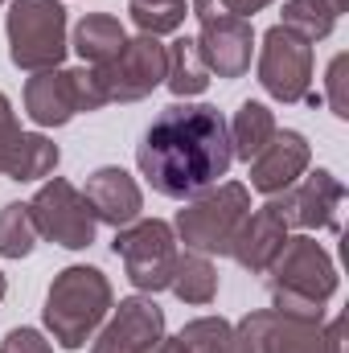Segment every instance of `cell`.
<instances>
[{
    "mask_svg": "<svg viewBox=\"0 0 349 353\" xmlns=\"http://www.w3.org/2000/svg\"><path fill=\"white\" fill-rule=\"evenodd\" d=\"M235 152H230V132L218 107L210 103H173L165 107L140 148H136V165L148 176V185L161 197L189 201L206 189H214L226 169H230Z\"/></svg>",
    "mask_w": 349,
    "mask_h": 353,
    "instance_id": "cell-1",
    "label": "cell"
},
{
    "mask_svg": "<svg viewBox=\"0 0 349 353\" xmlns=\"http://www.w3.org/2000/svg\"><path fill=\"white\" fill-rule=\"evenodd\" d=\"M267 292L275 312L325 321V304L337 292V267L312 234H296L267 267Z\"/></svg>",
    "mask_w": 349,
    "mask_h": 353,
    "instance_id": "cell-2",
    "label": "cell"
},
{
    "mask_svg": "<svg viewBox=\"0 0 349 353\" xmlns=\"http://www.w3.org/2000/svg\"><path fill=\"white\" fill-rule=\"evenodd\" d=\"M115 308L111 283L99 267L74 263L54 275L50 292H46V329L54 333V341L62 350H83L90 341V333L107 321V312Z\"/></svg>",
    "mask_w": 349,
    "mask_h": 353,
    "instance_id": "cell-3",
    "label": "cell"
},
{
    "mask_svg": "<svg viewBox=\"0 0 349 353\" xmlns=\"http://www.w3.org/2000/svg\"><path fill=\"white\" fill-rule=\"evenodd\" d=\"M251 214V189L239 181H218L214 189L185 201L177 214V234L197 255H230V243Z\"/></svg>",
    "mask_w": 349,
    "mask_h": 353,
    "instance_id": "cell-4",
    "label": "cell"
},
{
    "mask_svg": "<svg viewBox=\"0 0 349 353\" xmlns=\"http://www.w3.org/2000/svg\"><path fill=\"white\" fill-rule=\"evenodd\" d=\"M8 58L17 70H58L70 41H66V8L58 0H12L8 8Z\"/></svg>",
    "mask_w": 349,
    "mask_h": 353,
    "instance_id": "cell-5",
    "label": "cell"
},
{
    "mask_svg": "<svg viewBox=\"0 0 349 353\" xmlns=\"http://www.w3.org/2000/svg\"><path fill=\"white\" fill-rule=\"evenodd\" d=\"M111 251L119 255L128 279L140 292L152 296V292L169 288L173 267H177V234L169 222H161V218H136L132 226L115 230Z\"/></svg>",
    "mask_w": 349,
    "mask_h": 353,
    "instance_id": "cell-6",
    "label": "cell"
},
{
    "mask_svg": "<svg viewBox=\"0 0 349 353\" xmlns=\"http://www.w3.org/2000/svg\"><path fill=\"white\" fill-rule=\"evenodd\" d=\"M165 70H169V50L161 46V37L140 33V37H128L123 50L94 70V79L103 90V103H136L165 83Z\"/></svg>",
    "mask_w": 349,
    "mask_h": 353,
    "instance_id": "cell-7",
    "label": "cell"
},
{
    "mask_svg": "<svg viewBox=\"0 0 349 353\" xmlns=\"http://www.w3.org/2000/svg\"><path fill=\"white\" fill-rule=\"evenodd\" d=\"M29 214H33V226L41 239L66 247V251H83L94 243V214H90L87 197L66 181V176H54L46 181L33 201H29Z\"/></svg>",
    "mask_w": 349,
    "mask_h": 353,
    "instance_id": "cell-8",
    "label": "cell"
},
{
    "mask_svg": "<svg viewBox=\"0 0 349 353\" xmlns=\"http://www.w3.org/2000/svg\"><path fill=\"white\" fill-rule=\"evenodd\" d=\"M259 87L279 103H304L312 87V41L283 25H271L259 50Z\"/></svg>",
    "mask_w": 349,
    "mask_h": 353,
    "instance_id": "cell-9",
    "label": "cell"
},
{
    "mask_svg": "<svg viewBox=\"0 0 349 353\" xmlns=\"http://www.w3.org/2000/svg\"><path fill=\"white\" fill-rule=\"evenodd\" d=\"M271 201H275L279 218L288 222V230L292 226L296 230H337V210L346 201V185L329 169H317V173L304 176L300 185L275 193Z\"/></svg>",
    "mask_w": 349,
    "mask_h": 353,
    "instance_id": "cell-10",
    "label": "cell"
},
{
    "mask_svg": "<svg viewBox=\"0 0 349 353\" xmlns=\"http://www.w3.org/2000/svg\"><path fill=\"white\" fill-rule=\"evenodd\" d=\"M165 341V312L152 296H128L115 304L90 353H152Z\"/></svg>",
    "mask_w": 349,
    "mask_h": 353,
    "instance_id": "cell-11",
    "label": "cell"
},
{
    "mask_svg": "<svg viewBox=\"0 0 349 353\" xmlns=\"http://www.w3.org/2000/svg\"><path fill=\"white\" fill-rule=\"evenodd\" d=\"M263 353H346V316H333L325 325L267 308Z\"/></svg>",
    "mask_w": 349,
    "mask_h": 353,
    "instance_id": "cell-12",
    "label": "cell"
},
{
    "mask_svg": "<svg viewBox=\"0 0 349 353\" xmlns=\"http://www.w3.org/2000/svg\"><path fill=\"white\" fill-rule=\"evenodd\" d=\"M197 54L210 74L218 79H243L251 70V50H255V29L243 17H218L201 21V33L193 37Z\"/></svg>",
    "mask_w": 349,
    "mask_h": 353,
    "instance_id": "cell-13",
    "label": "cell"
},
{
    "mask_svg": "<svg viewBox=\"0 0 349 353\" xmlns=\"http://www.w3.org/2000/svg\"><path fill=\"white\" fill-rule=\"evenodd\" d=\"M308 161H312V148L300 132H275L263 144V152L251 161V189L275 197L308 173Z\"/></svg>",
    "mask_w": 349,
    "mask_h": 353,
    "instance_id": "cell-14",
    "label": "cell"
},
{
    "mask_svg": "<svg viewBox=\"0 0 349 353\" xmlns=\"http://www.w3.org/2000/svg\"><path fill=\"white\" fill-rule=\"evenodd\" d=\"M83 197H87L94 222H107V226H115V230L132 226V222L140 218V210H144V193H140L136 176L128 173V169H119V165L94 169V173L87 176Z\"/></svg>",
    "mask_w": 349,
    "mask_h": 353,
    "instance_id": "cell-15",
    "label": "cell"
},
{
    "mask_svg": "<svg viewBox=\"0 0 349 353\" xmlns=\"http://www.w3.org/2000/svg\"><path fill=\"white\" fill-rule=\"evenodd\" d=\"M83 111L79 99V70H37L25 83V115L37 128H62Z\"/></svg>",
    "mask_w": 349,
    "mask_h": 353,
    "instance_id": "cell-16",
    "label": "cell"
},
{
    "mask_svg": "<svg viewBox=\"0 0 349 353\" xmlns=\"http://www.w3.org/2000/svg\"><path fill=\"white\" fill-rule=\"evenodd\" d=\"M283 243H288V222L279 218L275 201H267L255 214L243 218V226H239V234L230 243V255L239 259V267H247L251 275H263L271 267V259L279 255Z\"/></svg>",
    "mask_w": 349,
    "mask_h": 353,
    "instance_id": "cell-17",
    "label": "cell"
},
{
    "mask_svg": "<svg viewBox=\"0 0 349 353\" xmlns=\"http://www.w3.org/2000/svg\"><path fill=\"white\" fill-rule=\"evenodd\" d=\"M123 41H128V33H123L119 17H111V12H90L74 29V50H79V58L87 62L90 70L107 66L123 50Z\"/></svg>",
    "mask_w": 349,
    "mask_h": 353,
    "instance_id": "cell-18",
    "label": "cell"
},
{
    "mask_svg": "<svg viewBox=\"0 0 349 353\" xmlns=\"http://www.w3.org/2000/svg\"><path fill=\"white\" fill-rule=\"evenodd\" d=\"M226 132H230V152L239 157V161H255L263 152V144L279 132L275 128V115L263 107V103H255V99H247L239 111H235V119L226 123Z\"/></svg>",
    "mask_w": 349,
    "mask_h": 353,
    "instance_id": "cell-19",
    "label": "cell"
},
{
    "mask_svg": "<svg viewBox=\"0 0 349 353\" xmlns=\"http://www.w3.org/2000/svg\"><path fill=\"white\" fill-rule=\"evenodd\" d=\"M169 50V70H165V83L173 90L177 99H193V94H201V90L210 87V70H206V62H201V54H197V41L193 37H177L173 46H165Z\"/></svg>",
    "mask_w": 349,
    "mask_h": 353,
    "instance_id": "cell-20",
    "label": "cell"
},
{
    "mask_svg": "<svg viewBox=\"0 0 349 353\" xmlns=\"http://www.w3.org/2000/svg\"><path fill=\"white\" fill-rule=\"evenodd\" d=\"M169 288H173L177 300H185V304H214V296H218V271L210 263V255H197V251L177 255Z\"/></svg>",
    "mask_w": 349,
    "mask_h": 353,
    "instance_id": "cell-21",
    "label": "cell"
},
{
    "mask_svg": "<svg viewBox=\"0 0 349 353\" xmlns=\"http://www.w3.org/2000/svg\"><path fill=\"white\" fill-rule=\"evenodd\" d=\"M58 161H62V152H58L54 140H46L41 132H21L12 165H8L4 176H12V181H41V176H50L58 169Z\"/></svg>",
    "mask_w": 349,
    "mask_h": 353,
    "instance_id": "cell-22",
    "label": "cell"
},
{
    "mask_svg": "<svg viewBox=\"0 0 349 353\" xmlns=\"http://www.w3.org/2000/svg\"><path fill=\"white\" fill-rule=\"evenodd\" d=\"M37 226H33V214H29V201H8L0 210V255L4 259H25L33 255L37 247Z\"/></svg>",
    "mask_w": 349,
    "mask_h": 353,
    "instance_id": "cell-23",
    "label": "cell"
},
{
    "mask_svg": "<svg viewBox=\"0 0 349 353\" xmlns=\"http://www.w3.org/2000/svg\"><path fill=\"white\" fill-rule=\"evenodd\" d=\"M177 353H230L235 345V325L222 316H197L173 337Z\"/></svg>",
    "mask_w": 349,
    "mask_h": 353,
    "instance_id": "cell-24",
    "label": "cell"
},
{
    "mask_svg": "<svg viewBox=\"0 0 349 353\" xmlns=\"http://www.w3.org/2000/svg\"><path fill=\"white\" fill-rule=\"evenodd\" d=\"M279 25L300 33L304 41H325L333 33V25H337V12L329 8V0H288Z\"/></svg>",
    "mask_w": 349,
    "mask_h": 353,
    "instance_id": "cell-25",
    "label": "cell"
},
{
    "mask_svg": "<svg viewBox=\"0 0 349 353\" xmlns=\"http://www.w3.org/2000/svg\"><path fill=\"white\" fill-rule=\"evenodd\" d=\"M128 12H132V21L140 25V33H152V37H161V33H177L181 25H185V4H140V0H132L128 4Z\"/></svg>",
    "mask_w": 349,
    "mask_h": 353,
    "instance_id": "cell-26",
    "label": "cell"
},
{
    "mask_svg": "<svg viewBox=\"0 0 349 353\" xmlns=\"http://www.w3.org/2000/svg\"><path fill=\"white\" fill-rule=\"evenodd\" d=\"M271 0H193V17L197 21H218V17H243V21H251L259 8H267Z\"/></svg>",
    "mask_w": 349,
    "mask_h": 353,
    "instance_id": "cell-27",
    "label": "cell"
},
{
    "mask_svg": "<svg viewBox=\"0 0 349 353\" xmlns=\"http://www.w3.org/2000/svg\"><path fill=\"white\" fill-rule=\"evenodd\" d=\"M346 66L349 58L346 54H337L333 62H329V74H325V87H329V107H333V115L337 119H349V90H346Z\"/></svg>",
    "mask_w": 349,
    "mask_h": 353,
    "instance_id": "cell-28",
    "label": "cell"
},
{
    "mask_svg": "<svg viewBox=\"0 0 349 353\" xmlns=\"http://www.w3.org/2000/svg\"><path fill=\"white\" fill-rule=\"evenodd\" d=\"M17 140H21V123H17V115H12L8 94L0 90V173H8L12 152H17Z\"/></svg>",
    "mask_w": 349,
    "mask_h": 353,
    "instance_id": "cell-29",
    "label": "cell"
},
{
    "mask_svg": "<svg viewBox=\"0 0 349 353\" xmlns=\"http://www.w3.org/2000/svg\"><path fill=\"white\" fill-rule=\"evenodd\" d=\"M0 353H54V345H50L37 329H8Z\"/></svg>",
    "mask_w": 349,
    "mask_h": 353,
    "instance_id": "cell-30",
    "label": "cell"
},
{
    "mask_svg": "<svg viewBox=\"0 0 349 353\" xmlns=\"http://www.w3.org/2000/svg\"><path fill=\"white\" fill-rule=\"evenodd\" d=\"M346 4H349V0H329V8H333V12H337V17H341V12H346Z\"/></svg>",
    "mask_w": 349,
    "mask_h": 353,
    "instance_id": "cell-31",
    "label": "cell"
},
{
    "mask_svg": "<svg viewBox=\"0 0 349 353\" xmlns=\"http://www.w3.org/2000/svg\"><path fill=\"white\" fill-rule=\"evenodd\" d=\"M140 4H185V0H140Z\"/></svg>",
    "mask_w": 349,
    "mask_h": 353,
    "instance_id": "cell-32",
    "label": "cell"
},
{
    "mask_svg": "<svg viewBox=\"0 0 349 353\" xmlns=\"http://www.w3.org/2000/svg\"><path fill=\"white\" fill-rule=\"evenodd\" d=\"M4 292H8V279H4V271H0V300H4Z\"/></svg>",
    "mask_w": 349,
    "mask_h": 353,
    "instance_id": "cell-33",
    "label": "cell"
},
{
    "mask_svg": "<svg viewBox=\"0 0 349 353\" xmlns=\"http://www.w3.org/2000/svg\"><path fill=\"white\" fill-rule=\"evenodd\" d=\"M0 4H4V0H0Z\"/></svg>",
    "mask_w": 349,
    "mask_h": 353,
    "instance_id": "cell-34",
    "label": "cell"
}]
</instances>
